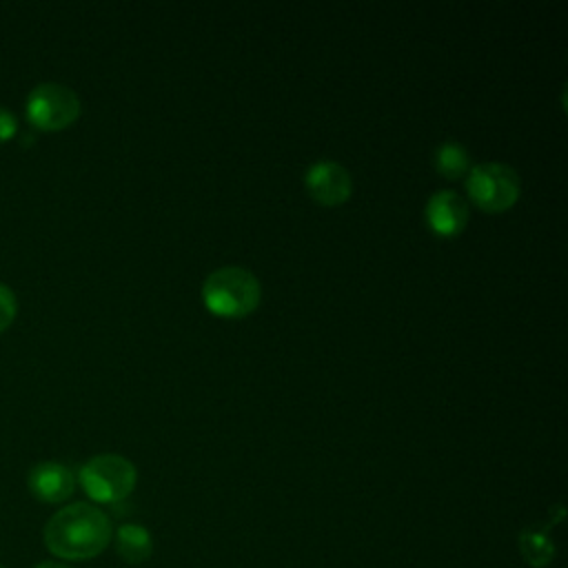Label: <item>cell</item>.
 <instances>
[{
    "label": "cell",
    "mask_w": 568,
    "mask_h": 568,
    "mask_svg": "<svg viewBox=\"0 0 568 568\" xmlns=\"http://www.w3.org/2000/svg\"><path fill=\"white\" fill-rule=\"evenodd\" d=\"M113 528L106 513L87 501H75L49 517L42 530L47 550L58 559L84 561L100 555L111 541Z\"/></svg>",
    "instance_id": "6da1fadb"
},
{
    "label": "cell",
    "mask_w": 568,
    "mask_h": 568,
    "mask_svg": "<svg viewBox=\"0 0 568 568\" xmlns=\"http://www.w3.org/2000/svg\"><path fill=\"white\" fill-rule=\"evenodd\" d=\"M262 300L260 280L242 266H222L202 282V302L209 313L226 320L251 315Z\"/></svg>",
    "instance_id": "7a4b0ae2"
},
{
    "label": "cell",
    "mask_w": 568,
    "mask_h": 568,
    "mask_svg": "<svg viewBox=\"0 0 568 568\" xmlns=\"http://www.w3.org/2000/svg\"><path fill=\"white\" fill-rule=\"evenodd\" d=\"M78 479L82 490L93 501L118 504L133 493L138 484V470L126 457L115 453H102L82 464Z\"/></svg>",
    "instance_id": "3957f363"
},
{
    "label": "cell",
    "mask_w": 568,
    "mask_h": 568,
    "mask_svg": "<svg viewBox=\"0 0 568 568\" xmlns=\"http://www.w3.org/2000/svg\"><path fill=\"white\" fill-rule=\"evenodd\" d=\"M466 193L468 200L484 213H504L519 200L521 184L513 166L501 162H484L470 166Z\"/></svg>",
    "instance_id": "277c9868"
},
{
    "label": "cell",
    "mask_w": 568,
    "mask_h": 568,
    "mask_svg": "<svg viewBox=\"0 0 568 568\" xmlns=\"http://www.w3.org/2000/svg\"><path fill=\"white\" fill-rule=\"evenodd\" d=\"M80 98L73 89L58 82H42L27 95L24 113L29 124L40 131H62L80 118Z\"/></svg>",
    "instance_id": "5b68a950"
},
{
    "label": "cell",
    "mask_w": 568,
    "mask_h": 568,
    "mask_svg": "<svg viewBox=\"0 0 568 568\" xmlns=\"http://www.w3.org/2000/svg\"><path fill=\"white\" fill-rule=\"evenodd\" d=\"M304 186L311 200L322 206H339L353 193L351 173L333 160H320L311 164L304 173Z\"/></svg>",
    "instance_id": "8992f818"
},
{
    "label": "cell",
    "mask_w": 568,
    "mask_h": 568,
    "mask_svg": "<svg viewBox=\"0 0 568 568\" xmlns=\"http://www.w3.org/2000/svg\"><path fill=\"white\" fill-rule=\"evenodd\" d=\"M426 224L439 237H455L468 224V202L455 191H437L426 202Z\"/></svg>",
    "instance_id": "52a82bcc"
},
{
    "label": "cell",
    "mask_w": 568,
    "mask_h": 568,
    "mask_svg": "<svg viewBox=\"0 0 568 568\" xmlns=\"http://www.w3.org/2000/svg\"><path fill=\"white\" fill-rule=\"evenodd\" d=\"M29 493L44 504H62L75 490V475L60 462H40L27 475Z\"/></svg>",
    "instance_id": "ba28073f"
},
{
    "label": "cell",
    "mask_w": 568,
    "mask_h": 568,
    "mask_svg": "<svg viewBox=\"0 0 568 568\" xmlns=\"http://www.w3.org/2000/svg\"><path fill=\"white\" fill-rule=\"evenodd\" d=\"M115 552L126 564H144L153 552L151 532L138 524H122L115 530Z\"/></svg>",
    "instance_id": "9c48e42d"
},
{
    "label": "cell",
    "mask_w": 568,
    "mask_h": 568,
    "mask_svg": "<svg viewBox=\"0 0 568 568\" xmlns=\"http://www.w3.org/2000/svg\"><path fill=\"white\" fill-rule=\"evenodd\" d=\"M519 552L530 568H546L555 557V544L544 530L526 528L519 532Z\"/></svg>",
    "instance_id": "30bf717a"
},
{
    "label": "cell",
    "mask_w": 568,
    "mask_h": 568,
    "mask_svg": "<svg viewBox=\"0 0 568 568\" xmlns=\"http://www.w3.org/2000/svg\"><path fill=\"white\" fill-rule=\"evenodd\" d=\"M435 169L446 180H459L470 171V155L457 142H444L435 151Z\"/></svg>",
    "instance_id": "8fae6325"
},
{
    "label": "cell",
    "mask_w": 568,
    "mask_h": 568,
    "mask_svg": "<svg viewBox=\"0 0 568 568\" xmlns=\"http://www.w3.org/2000/svg\"><path fill=\"white\" fill-rule=\"evenodd\" d=\"M16 313H18L16 293L7 284L0 282V333L13 324Z\"/></svg>",
    "instance_id": "7c38bea8"
},
{
    "label": "cell",
    "mask_w": 568,
    "mask_h": 568,
    "mask_svg": "<svg viewBox=\"0 0 568 568\" xmlns=\"http://www.w3.org/2000/svg\"><path fill=\"white\" fill-rule=\"evenodd\" d=\"M16 131H18V120H16V115H13L9 109L0 106V144H2V142H9V140L16 135Z\"/></svg>",
    "instance_id": "4fadbf2b"
},
{
    "label": "cell",
    "mask_w": 568,
    "mask_h": 568,
    "mask_svg": "<svg viewBox=\"0 0 568 568\" xmlns=\"http://www.w3.org/2000/svg\"><path fill=\"white\" fill-rule=\"evenodd\" d=\"M33 568H71V566H67V564H62V561H40V564H36Z\"/></svg>",
    "instance_id": "5bb4252c"
},
{
    "label": "cell",
    "mask_w": 568,
    "mask_h": 568,
    "mask_svg": "<svg viewBox=\"0 0 568 568\" xmlns=\"http://www.w3.org/2000/svg\"><path fill=\"white\" fill-rule=\"evenodd\" d=\"M0 568H2V566H0Z\"/></svg>",
    "instance_id": "9a60e30c"
}]
</instances>
